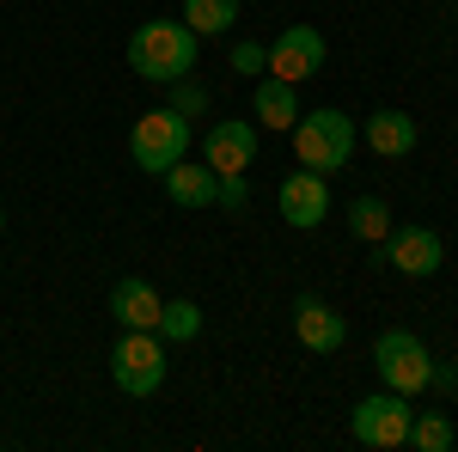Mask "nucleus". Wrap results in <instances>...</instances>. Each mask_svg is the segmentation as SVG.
Masks as SVG:
<instances>
[{
	"instance_id": "nucleus-1",
	"label": "nucleus",
	"mask_w": 458,
	"mask_h": 452,
	"mask_svg": "<svg viewBox=\"0 0 458 452\" xmlns=\"http://www.w3.org/2000/svg\"><path fill=\"white\" fill-rule=\"evenodd\" d=\"M196 43H202V37L190 31L183 19H147L141 31L129 37V68L141 73V80L172 86L183 73H196Z\"/></svg>"
},
{
	"instance_id": "nucleus-2",
	"label": "nucleus",
	"mask_w": 458,
	"mask_h": 452,
	"mask_svg": "<svg viewBox=\"0 0 458 452\" xmlns=\"http://www.w3.org/2000/svg\"><path fill=\"white\" fill-rule=\"evenodd\" d=\"M293 153H300V166L318 177L343 172L354 153V123L343 110H300V123H293Z\"/></svg>"
},
{
	"instance_id": "nucleus-3",
	"label": "nucleus",
	"mask_w": 458,
	"mask_h": 452,
	"mask_svg": "<svg viewBox=\"0 0 458 452\" xmlns=\"http://www.w3.org/2000/svg\"><path fill=\"white\" fill-rule=\"evenodd\" d=\"M129 159H135L141 172L165 177L177 159H190V116H177L172 105L147 110L141 123L129 129Z\"/></svg>"
},
{
	"instance_id": "nucleus-4",
	"label": "nucleus",
	"mask_w": 458,
	"mask_h": 452,
	"mask_svg": "<svg viewBox=\"0 0 458 452\" xmlns=\"http://www.w3.org/2000/svg\"><path fill=\"white\" fill-rule=\"evenodd\" d=\"M165 343H159V330H123V343L110 348V380L116 391H129V397H153L159 385H165Z\"/></svg>"
},
{
	"instance_id": "nucleus-5",
	"label": "nucleus",
	"mask_w": 458,
	"mask_h": 452,
	"mask_svg": "<svg viewBox=\"0 0 458 452\" xmlns=\"http://www.w3.org/2000/svg\"><path fill=\"white\" fill-rule=\"evenodd\" d=\"M373 367H379V380L386 391H403V397H416L434 385V354L416 330H386L379 343H373Z\"/></svg>"
},
{
	"instance_id": "nucleus-6",
	"label": "nucleus",
	"mask_w": 458,
	"mask_h": 452,
	"mask_svg": "<svg viewBox=\"0 0 458 452\" xmlns=\"http://www.w3.org/2000/svg\"><path fill=\"white\" fill-rule=\"evenodd\" d=\"M410 397L403 391H373V397H360L349 410V428H354V440L360 447H373V452H397V447H410Z\"/></svg>"
},
{
	"instance_id": "nucleus-7",
	"label": "nucleus",
	"mask_w": 458,
	"mask_h": 452,
	"mask_svg": "<svg viewBox=\"0 0 458 452\" xmlns=\"http://www.w3.org/2000/svg\"><path fill=\"white\" fill-rule=\"evenodd\" d=\"M318 68H324V37H318L312 25H287V31L269 43V68L263 73H276L287 86H306Z\"/></svg>"
},
{
	"instance_id": "nucleus-8",
	"label": "nucleus",
	"mask_w": 458,
	"mask_h": 452,
	"mask_svg": "<svg viewBox=\"0 0 458 452\" xmlns=\"http://www.w3.org/2000/svg\"><path fill=\"white\" fill-rule=\"evenodd\" d=\"M386 263L397 276H434L446 263V244L434 226H391L386 233Z\"/></svg>"
},
{
	"instance_id": "nucleus-9",
	"label": "nucleus",
	"mask_w": 458,
	"mask_h": 452,
	"mask_svg": "<svg viewBox=\"0 0 458 452\" xmlns=\"http://www.w3.org/2000/svg\"><path fill=\"white\" fill-rule=\"evenodd\" d=\"M293 337H300L306 354H343L349 324H343V312H330L318 294H300V300H293Z\"/></svg>"
},
{
	"instance_id": "nucleus-10",
	"label": "nucleus",
	"mask_w": 458,
	"mask_h": 452,
	"mask_svg": "<svg viewBox=\"0 0 458 452\" xmlns=\"http://www.w3.org/2000/svg\"><path fill=\"white\" fill-rule=\"evenodd\" d=\"M202 159H208L220 177L245 172L250 159H257V123H245V116H226V123H214L208 141H202Z\"/></svg>"
},
{
	"instance_id": "nucleus-11",
	"label": "nucleus",
	"mask_w": 458,
	"mask_h": 452,
	"mask_svg": "<svg viewBox=\"0 0 458 452\" xmlns=\"http://www.w3.org/2000/svg\"><path fill=\"white\" fill-rule=\"evenodd\" d=\"M282 220L287 226H300V233H312V226H324V214H330V190H324V177L318 172H293L282 183Z\"/></svg>"
},
{
	"instance_id": "nucleus-12",
	"label": "nucleus",
	"mask_w": 458,
	"mask_h": 452,
	"mask_svg": "<svg viewBox=\"0 0 458 452\" xmlns=\"http://www.w3.org/2000/svg\"><path fill=\"white\" fill-rule=\"evenodd\" d=\"M159 294H153V281H141V276H123L116 287H110V318L123 324V330H153L159 324Z\"/></svg>"
},
{
	"instance_id": "nucleus-13",
	"label": "nucleus",
	"mask_w": 458,
	"mask_h": 452,
	"mask_svg": "<svg viewBox=\"0 0 458 452\" xmlns=\"http://www.w3.org/2000/svg\"><path fill=\"white\" fill-rule=\"evenodd\" d=\"M165 196H172L177 209H214V202H220V172H214L208 159H202V166H190V159H177L172 172H165Z\"/></svg>"
},
{
	"instance_id": "nucleus-14",
	"label": "nucleus",
	"mask_w": 458,
	"mask_h": 452,
	"mask_svg": "<svg viewBox=\"0 0 458 452\" xmlns=\"http://www.w3.org/2000/svg\"><path fill=\"white\" fill-rule=\"evenodd\" d=\"M250 116H257L263 129H293V123H300V86H287V80H276V73H257Z\"/></svg>"
},
{
	"instance_id": "nucleus-15",
	"label": "nucleus",
	"mask_w": 458,
	"mask_h": 452,
	"mask_svg": "<svg viewBox=\"0 0 458 452\" xmlns=\"http://www.w3.org/2000/svg\"><path fill=\"white\" fill-rule=\"evenodd\" d=\"M367 147H373L379 159L416 153V116H403V110H373V116H367Z\"/></svg>"
},
{
	"instance_id": "nucleus-16",
	"label": "nucleus",
	"mask_w": 458,
	"mask_h": 452,
	"mask_svg": "<svg viewBox=\"0 0 458 452\" xmlns=\"http://www.w3.org/2000/svg\"><path fill=\"white\" fill-rule=\"evenodd\" d=\"M183 25L196 37H226L239 25V0H183Z\"/></svg>"
},
{
	"instance_id": "nucleus-17",
	"label": "nucleus",
	"mask_w": 458,
	"mask_h": 452,
	"mask_svg": "<svg viewBox=\"0 0 458 452\" xmlns=\"http://www.w3.org/2000/svg\"><path fill=\"white\" fill-rule=\"evenodd\" d=\"M153 330H159V343H196L202 337V306L196 300H165Z\"/></svg>"
},
{
	"instance_id": "nucleus-18",
	"label": "nucleus",
	"mask_w": 458,
	"mask_h": 452,
	"mask_svg": "<svg viewBox=\"0 0 458 452\" xmlns=\"http://www.w3.org/2000/svg\"><path fill=\"white\" fill-rule=\"evenodd\" d=\"M343 220H349L354 239H367V244H379L391 233V209L379 202V196H354L349 209H343Z\"/></svg>"
},
{
	"instance_id": "nucleus-19",
	"label": "nucleus",
	"mask_w": 458,
	"mask_h": 452,
	"mask_svg": "<svg viewBox=\"0 0 458 452\" xmlns=\"http://www.w3.org/2000/svg\"><path fill=\"white\" fill-rule=\"evenodd\" d=\"M410 447H422V452H446L453 447V422H446V410H416V416H410Z\"/></svg>"
},
{
	"instance_id": "nucleus-20",
	"label": "nucleus",
	"mask_w": 458,
	"mask_h": 452,
	"mask_svg": "<svg viewBox=\"0 0 458 452\" xmlns=\"http://www.w3.org/2000/svg\"><path fill=\"white\" fill-rule=\"evenodd\" d=\"M172 110H177V116H202V110H208V86H202L196 73L172 80Z\"/></svg>"
},
{
	"instance_id": "nucleus-21",
	"label": "nucleus",
	"mask_w": 458,
	"mask_h": 452,
	"mask_svg": "<svg viewBox=\"0 0 458 452\" xmlns=\"http://www.w3.org/2000/svg\"><path fill=\"white\" fill-rule=\"evenodd\" d=\"M263 68H269V43H257V37L233 43V73H239V80H257Z\"/></svg>"
},
{
	"instance_id": "nucleus-22",
	"label": "nucleus",
	"mask_w": 458,
	"mask_h": 452,
	"mask_svg": "<svg viewBox=\"0 0 458 452\" xmlns=\"http://www.w3.org/2000/svg\"><path fill=\"white\" fill-rule=\"evenodd\" d=\"M220 209H233V214H245V209H250V183H245V172L220 177Z\"/></svg>"
},
{
	"instance_id": "nucleus-23",
	"label": "nucleus",
	"mask_w": 458,
	"mask_h": 452,
	"mask_svg": "<svg viewBox=\"0 0 458 452\" xmlns=\"http://www.w3.org/2000/svg\"><path fill=\"white\" fill-rule=\"evenodd\" d=\"M0 233H6V209H0Z\"/></svg>"
}]
</instances>
